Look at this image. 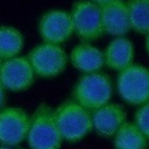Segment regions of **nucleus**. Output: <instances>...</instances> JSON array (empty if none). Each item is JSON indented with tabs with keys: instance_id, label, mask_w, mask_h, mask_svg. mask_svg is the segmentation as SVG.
<instances>
[{
	"instance_id": "6e6552de",
	"label": "nucleus",
	"mask_w": 149,
	"mask_h": 149,
	"mask_svg": "<svg viewBox=\"0 0 149 149\" xmlns=\"http://www.w3.org/2000/svg\"><path fill=\"white\" fill-rule=\"evenodd\" d=\"M37 29L42 42L63 44L73 35L70 12L64 9L47 10L40 17Z\"/></svg>"
},
{
	"instance_id": "423d86ee",
	"label": "nucleus",
	"mask_w": 149,
	"mask_h": 149,
	"mask_svg": "<svg viewBox=\"0 0 149 149\" xmlns=\"http://www.w3.org/2000/svg\"><path fill=\"white\" fill-rule=\"evenodd\" d=\"M73 34L83 42H93L104 34L101 7L91 0H77L70 10Z\"/></svg>"
},
{
	"instance_id": "1a4fd4ad",
	"label": "nucleus",
	"mask_w": 149,
	"mask_h": 149,
	"mask_svg": "<svg viewBox=\"0 0 149 149\" xmlns=\"http://www.w3.org/2000/svg\"><path fill=\"white\" fill-rule=\"evenodd\" d=\"M30 115L20 107L0 109V144L20 146L26 141Z\"/></svg>"
},
{
	"instance_id": "a211bd4d",
	"label": "nucleus",
	"mask_w": 149,
	"mask_h": 149,
	"mask_svg": "<svg viewBox=\"0 0 149 149\" xmlns=\"http://www.w3.org/2000/svg\"><path fill=\"white\" fill-rule=\"evenodd\" d=\"M6 90H5V87L1 85V83H0V109L2 108V107H5V102H6Z\"/></svg>"
},
{
	"instance_id": "9d476101",
	"label": "nucleus",
	"mask_w": 149,
	"mask_h": 149,
	"mask_svg": "<svg viewBox=\"0 0 149 149\" xmlns=\"http://www.w3.org/2000/svg\"><path fill=\"white\" fill-rule=\"evenodd\" d=\"M92 130L101 137H113L119 128L127 121V113L120 104L107 102L91 112Z\"/></svg>"
},
{
	"instance_id": "ddd939ff",
	"label": "nucleus",
	"mask_w": 149,
	"mask_h": 149,
	"mask_svg": "<svg viewBox=\"0 0 149 149\" xmlns=\"http://www.w3.org/2000/svg\"><path fill=\"white\" fill-rule=\"evenodd\" d=\"M102 52L105 66L113 71L120 72L134 63L135 48L133 42L126 36L113 37Z\"/></svg>"
},
{
	"instance_id": "9b49d317",
	"label": "nucleus",
	"mask_w": 149,
	"mask_h": 149,
	"mask_svg": "<svg viewBox=\"0 0 149 149\" xmlns=\"http://www.w3.org/2000/svg\"><path fill=\"white\" fill-rule=\"evenodd\" d=\"M100 7L105 34L119 37L132 30L126 0H113Z\"/></svg>"
},
{
	"instance_id": "6ab92c4d",
	"label": "nucleus",
	"mask_w": 149,
	"mask_h": 149,
	"mask_svg": "<svg viewBox=\"0 0 149 149\" xmlns=\"http://www.w3.org/2000/svg\"><path fill=\"white\" fill-rule=\"evenodd\" d=\"M144 47H146L147 54L149 55V31L146 34V37H144Z\"/></svg>"
},
{
	"instance_id": "4468645a",
	"label": "nucleus",
	"mask_w": 149,
	"mask_h": 149,
	"mask_svg": "<svg viewBox=\"0 0 149 149\" xmlns=\"http://www.w3.org/2000/svg\"><path fill=\"white\" fill-rule=\"evenodd\" d=\"M114 149H148L149 140L133 121H126L114 134Z\"/></svg>"
},
{
	"instance_id": "f3484780",
	"label": "nucleus",
	"mask_w": 149,
	"mask_h": 149,
	"mask_svg": "<svg viewBox=\"0 0 149 149\" xmlns=\"http://www.w3.org/2000/svg\"><path fill=\"white\" fill-rule=\"evenodd\" d=\"M133 122L149 140V101L137 106L134 113Z\"/></svg>"
},
{
	"instance_id": "39448f33",
	"label": "nucleus",
	"mask_w": 149,
	"mask_h": 149,
	"mask_svg": "<svg viewBox=\"0 0 149 149\" xmlns=\"http://www.w3.org/2000/svg\"><path fill=\"white\" fill-rule=\"evenodd\" d=\"M116 91L120 98L130 106H140L149 101V68L133 63L118 72Z\"/></svg>"
},
{
	"instance_id": "412c9836",
	"label": "nucleus",
	"mask_w": 149,
	"mask_h": 149,
	"mask_svg": "<svg viewBox=\"0 0 149 149\" xmlns=\"http://www.w3.org/2000/svg\"><path fill=\"white\" fill-rule=\"evenodd\" d=\"M0 149H23L19 146H1L0 144Z\"/></svg>"
},
{
	"instance_id": "f03ea898",
	"label": "nucleus",
	"mask_w": 149,
	"mask_h": 149,
	"mask_svg": "<svg viewBox=\"0 0 149 149\" xmlns=\"http://www.w3.org/2000/svg\"><path fill=\"white\" fill-rule=\"evenodd\" d=\"M112 97V80L101 71L81 74L76 80L71 92V99L90 112L109 102Z\"/></svg>"
},
{
	"instance_id": "dca6fc26",
	"label": "nucleus",
	"mask_w": 149,
	"mask_h": 149,
	"mask_svg": "<svg viewBox=\"0 0 149 149\" xmlns=\"http://www.w3.org/2000/svg\"><path fill=\"white\" fill-rule=\"evenodd\" d=\"M130 28L137 34L149 31V0H126Z\"/></svg>"
},
{
	"instance_id": "0eeeda50",
	"label": "nucleus",
	"mask_w": 149,
	"mask_h": 149,
	"mask_svg": "<svg viewBox=\"0 0 149 149\" xmlns=\"http://www.w3.org/2000/svg\"><path fill=\"white\" fill-rule=\"evenodd\" d=\"M35 73L26 56H15L2 61L0 66V83L6 91L23 92L35 81Z\"/></svg>"
},
{
	"instance_id": "2eb2a0df",
	"label": "nucleus",
	"mask_w": 149,
	"mask_h": 149,
	"mask_svg": "<svg viewBox=\"0 0 149 149\" xmlns=\"http://www.w3.org/2000/svg\"><path fill=\"white\" fill-rule=\"evenodd\" d=\"M24 45L22 33L13 26H0V58L2 61L19 56Z\"/></svg>"
},
{
	"instance_id": "aec40b11",
	"label": "nucleus",
	"mask_w": 149,
	"mask_h": 149,
	"mask_svg": "<svg viewBox=\"0 0 149 149\" xmlns=\"http://www.w3.org/2000/svg\"><path fill=\"white\" fill-rule=\"evenodd\" d=\"M91 1H93L94 3H97L99 6H102V5H106V3H108V2H111L113 0H91Z\"/></svg>"
},
{
	"instance_id": "7ed1b4c3",
	"label": "nucleus",
	"mask_w": 149,
	"mask_h": 149,
	"mask_svg": "<svg viewBox=\"0 0 149 149\" xmlns=\"http://www.w3.org/2000/svg\"><path fill=\"white\" fill-rule=\"evenodd\" d=\"M54 114L64 142L77 143L92 132L91 112L72 99L55 107Z\"/></svg>"
},
{
	"instance_id": "f257e3e1",
	"label": "nucleus",
	"mask_w": 149,
	"mask_h": 149,
	"mask_svg": "<svg viewBox=\"0 0 149 149\" xmlns=\"http://www.w3.org/2000/svg\"><path fill=\"white\" fill-rule=\"evenodd\" d=\"M26 141L30 149H61L64 142L58 129L54 108L41 102L30 115Z\"/></svg>"
},
{
	"instance_id": "f8f14e48",
	"label": "nucleus",
	"mask_w": 149,
	"mask_h": 149,
	"mask_svg": "<svg viewBox=\"0 0 149 149\" xmlns=\"http://www.w3.org/2000/svg\"><path fill=\"white\" fill-rule=\"evenodd\" d=\"M69 62L83 74L101 71L105 66L102 50L93 45L91 42L83 41L71 49L69 54Z\"/></svg>"
},
{
	"instance_id": "20e7f679",
	"label": "nucleus",
	"mask_w": 149,
	"mask_h": 149,
	"mask_svg": "<svg viewBox=\"0 0 149 149\" xmlns=\"http://www.w3.org/2000/svg\"><path fill=\"white\" fill-rule=\"evenodd\" d=\"M36 77L56 78L64 72L69 64V54L62 44L41 42L26 56Z\"/></svg>"
},
{
	"instance_id": "4be33fe9",
	"label": "nucleus",
	"mask_w": 149,
	"mask_h": 149,
	"mask_svg": "<svg viewBox=\"0 0 149 149\" xmlns=\"http://www.w3.org/2000/svg\"><path fill=\"white\" fill-rule=\"evenodd\" d=\"M1 64H2V59L0 58V66H1Z\"/></svg>"
}]
</instances>
